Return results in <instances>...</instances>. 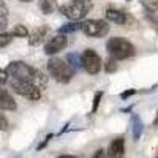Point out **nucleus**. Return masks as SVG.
Wrapping results in <instances>:
<instances>
[{"label":"nucleus","mask_w":158,"mask_h":158,"mask_svg":"<svg viewBox=\"0 0 158 158\" xmlns=\"http://www.w3.org/2000/svg\"><path fill=\"white\" fill-rule=\"evenodd\" d=\"M106 49H108V54L109 57L115 59V60H123V59H130L135 56V46L131 44L128 40L120 38V36H112L108 40L106 43Z\"/></svg>","instance_id":"1"},{"label":"nucleus","mask_w":158,"mask_h":158,"mask_svg":"<svg viewBox=\"0 0 158 158\" xmlns=\"http://www.w3.org/2000/svg\"><path fill=\"white\" fill-rule=\"evenodd\" d=\"M48 71H49V74L54 77L57 82H62V84H68L73 79L74 73H76L67 62L59 59V57H51L49 59V62H48Z\"/></svg>","instance_id":"2"},{"label":"nucleus","mask_w":158,"mask_h":158,"mask_svg":"<svg viewBox=\"0 0 158 158\" xmlns=\"http://www.w3.org/2000/svg\"><path fill=\"white\" fill-rule=\"evenodd\" d=\"M90 10H92V2L90 0H84V2H71V3H67V5H62L59 8V11L62 13V15H65L71 21L84 19L89 15Z\"/></svg>","instance_id":"3"},{"label":"nucleus","mask_w":158,"mask_h":158,"mask_svg":"<svg viewBox=\"0 0 158 158\" xmlns=\"http://www.w3.org/2000/svg\"><path fill=\"white\" fill-rule=\"evenodd\" d=\"M6 73L8 76H11L13 79H19V81H25V82H33V77L36 70L32 68L30 65H27L25 62H11L6 67Z\"/></svg>","instance_id":"4"},{"label":"nucleus","mask_w":158,"mask_h":158,"mask_svg":"<svg viewBox=\"0 0 158 158\" xmlns=\"http://www.w3.org/2000/svg\"><path fill=\"white\" fill-rule=\"evenodd\" d=\"M11 89L16 92L18 95L25 97L32 101H36L41 97V90H40L33 82H25V81H19V79H11Z\"/></svg>","instance_id":"5"},{"label":"nucleus","mask_w":158,"mask_h":158,"mask_svg":"<svg viewBox=\"0 0 158 158\" xmlns=\"http://www.w3.org/2000/svg\"><path fill=\"white\" fill-rule=\"evenodd\" d=\"M81 30L87 35V36H97V38H101V36H106L109 33V25L106 21L103 19H87L82 22L81 25Z\"/></svg>","instance_id":"6"},{"label":"nucleus","mask_w":158,"mask_h":158,"mask_svg":"<svg viewBox=\"0 0 158 158\" xmlns=\"http://www.w3.org/2000/svg\"><path fill=\"white\" fill-rule=\"evenodd\" d=\"M81 60H82V68L89 73V74H98L101 71V57L97 54L94 49H85L81 56Z\"/></svg>","instance_id":"7"},{"label":"nucleus","mask_w":158,"mask_h":158,"mask_svg":"<svg viewBox=\"0 0 158 158\" xmlns=\"http://www.w3.org/2000/svg\"><path fill=\"white\" fill-rule=\"evenodd\" d=\"M67 44H68V38L63 33H59L56 36H52L44 44V54L46 56H54V54H57V52L63 51L65 48H67Z\"/></svg>","instance_id":"8"},{"label":"nucleus","mask_w":158,"mask_h":158,"mask_svg":"<svg viewBox=\"0 0 158 158\" xmlns=\"http://www.w3.org/2000/svg\"><path fill=\"white\" fill-rule=\"evenodd\" d=\"M125 150V139L123 138H115L111 144H109V149H108V158H117L123 155Z\"/></svg>","instance_id":"9"},{"label":"nucleus","mask_w":158,"mask_h":158,"mask_svg":"<svg viewBox=\"0 0 158 158\" xmlns=\"http://www.w3.org/2000/svg\"><path fill=\"white\" fill-rule=\"evenodd\" d=\"M48 27L46 25H41V27H36L30 35H29V44L30 46H38V44H41L44 41V38H46V33H48Z\"/></svg>","instance_id":"10"},{"label":"nucleus","mask_w":158,"mask_h":158,"mask_svg":"<svg viewBox=\"0 0 158 158\" xmlns=\"http://www.w3.org/2000/svg\"><path fill=\"white\" fill-rule=\"evenodd\" d=\"M0 108L3 111H16V108H18L15 98L5 89H2V92H0Z\"/></svg>","instance_id":"11"},{"label":"nucleus","mask_w":158,"mask_h":158,"mask_svg":"<svg viewBox=\"0 0 158 158\" xmlns=\"http://www.w3.org/2000/svg\"><path fill=\"white\" fill-rule=\"evenodd\" d=\"M104 16L109 22H114V24H120L123 25L127 22V15L120 10H115V8H106V13H104Z\"/></svg>","instance_id":"12"},{"label":"nucleus","mask_w":158,"mask_h":158,"mask_svg":"<svg viewBox=\"0 0 158 158\" xmlns=\"http://www.w3.org/2000/svg\"><path fill=\"white\" fill-rule=\"evenodd\" d=\"M81 25H82V22H79V21H71V22H68V24H65V25H62V27L59 29V33H73V32H76V30H81Z\"/></svg>","instance_id":"13"},{"label":"nucleus","mask_w":158,"mask_h":158,"mask_svg":"<svg viewBox=\"0 0 158 158\" xmlns=\"http://www.w3.org/2000/svg\"><path fill=\"white\" fill-rule=\"evenodd\" d=\"M33 84H35L40 90L46 89V85H48V76H46L43 71H38V70H36L35 77H33Z\"/></svg>","instance_id":"14"},{"label":"nucleus","mask_w":158,"mask_h":158,"mask_svg":"<svg viewBox=\"0 0 158 158\" xmlns=\"http://www.w3.org/2000/svg\"><path fill=\"white\" fill-rule=\"evenodd\" d=\"M67 62H68V65L76 71L77 68H81L82 67V60L79 59V56L77 54H74V52H71V54H68L67 56Z\"/></svg>","instance_id":"15"},{"label":"nucleus","mask_w":158,"mask_h":158,"mask_svg":"<svg viewBox=\"0 0 158 158\" xmlns=\"http://www.w3.org/2000/svg\"><path fill=\"white\" fill-rule=\"evenodd\" d=\"M142 133V122L138 115H133V139L138 141Z\"/></svg>","instance_id":"16"},{"label":"nucleus","mask_w":158,"mask_h":158,"mask_svg":"<svg viewBox=\"0 0 158 158\" xmlns=\"http://www.w3.org/2000/svg\"><path fill=\"white\" fill-rule=\"evenodd\" d=\"M38 6H40V10H41V13H44V15H51V13L56 10V5H54L52 0H40Z\"/></svg>","instance_id":"17"},{"label":"nucleus","mask_w":158,"mask_h":158,"mask_svg":"<svg viewBox=\"0 0 158 158\" xmlns=\"http://www.w3.org/2000/svg\"><path fill=\"white\" fill-rule=\"evenodd\" d=\"M103 68L106 73H115L117 68H118V65H117V60L112 59V57H108V60L103 63Z\"/></svg>","instance_id":"18"},{"label":"nucleus","mask_w":158,"mask_h":158,"mask_svg":"<svg viewBox=\"0 0 158 158\" xmlns=\"http://www.w3.org/2000/svg\"><path fill=\"white\" fill-rule=\"evenodd\" d=\"M29 35V30L25 29V25L22 24H18L15 25V29H13V36H19V38H24V36H27Z\"/></svg>","instance_id":"19"},{"label":"nucleus","mask_w":158,"mask_h":158,"mask_svg":"<svg viewBox=\"0 0 158 158\" xmlns=\"http://www.w3.org/2000/svg\"><path fill=\"white\" fill-rule=\"evenodd\" d=\"M11 40H13V33H5V32L0 33V49L8 46L11 43Z\"/></svg>","instance_id":"20"},{"label":"nucleus","mask_w":158,"mask_h":158,"mask_svg":"<svg viewBox=\"0 0 158 158\" xmlns=\"http://www.w3.org/2000/svg\"><path fill=\"white\" fill-rule=\"evenodd\" d=\"M141 3L146 6L147 11H156L158 10V0H141Z\"/></svg>","instance_id":"21"},{"label":"nucleus","mask_w":158,"mask_h":158,"mask_svg":"<svg viewBox=\"0 0 158 158\" xmlns=\"http://www.w3.org/2000/svg\"><path fill=\"white\" fill-rule=\"evenodd\" d=\"M103 98V92H97L95 97H94V103H92V114H95L98 111V106H100V101Z\"/></svg>","instance_id":"22"},{"label":"nucleus","mask_w":158,"mask_h":158,"mask_svg":"<svg viewBox=\"0 0 158 158\" xmlns=\"http://www.w3.org/2000/svg\"><path fill=\"white\" fill-rule=\"evenodd\" d=\"M146 18H147V21L152 24V27H153V29L158 32V19L155 18V11H149Z\"/></svg>","instance_id":"23"},{"label":"nucleus","mask_w":158,"mask_h":158,"mask_svg":"<svg viewBox=\"0 0 158 158\" xmlns=\"http://www.w3.org/2000/svg\"><path fill=\"white\" fill-rule=\"evenodd\" d=\"M135 94H138V90L136 89H130V90H125L123 94H120V98L122 100H128L131 95H135Z\"/></svg>","instance_id":"24"},{"label":"nucleus","mask_w":158,"mask_h":158,"mask_svg":"<svg viewBox=\"0 0 158 158\" xmlns=\"http://www.w3.org/2000/svg\"><path fill=\"white\" fill-rule=\"evenodd\" d=\"M8 130V120L5 118V115L0 112V131H5Z\"/></svg>","instance_id":"25"},{"label":"nucleus","mask_w":158,"mask_h":158,"mask_svg":"<svg viewBox=\"0 0 158 158\" xmlns=\"http://www.w3.org/2000/svg\"><path fill=\"white\" fill-rule=\"evenodd\" d=\"M6 25H8V19H6V16H0V33L5 32Z\"/></svg>","instance_id":"26"},{"label":"nucleus","mask_w":158,"mask_h":158,"mask_svg":"<svg viewBox=\"0 0 158 158\" xmlns=\"http://www.w3.org/2000/svg\"><path fill=\"white\" fill-rule=\"evenodd\" d=\"M0 16H8V6L3 3V0H0Z\"/></svg>","instance_id":"27"},{"label":"nucleus","mask_w":158,"mask_h":158,"mask_svg":"<svg viewBox=\"0 0 158 158\" xmlns=\"http://www.w3.org/2000/svg\"><path fill=\"white\" fill-rule=\"evenodd\" d=\"M8 82V73L6 70H0V84H5Z\"/></svg>","instance_id":"28"},{"label":"nucleus","mask_w":158,"mask_h":158,"mask_svg":"<svg viewBox=\"0 0 158 158\" xmlns=\"http://www.w3.org/2000/svg\"><path fill=\"white\" fill-rule=\"evenodd\" d=\"M94 158H108V153H106V150H103V149H98V150L95 152Z\"/></svg>","instance_id":"29"},{"label":"nucleus","mask_w":158,"mask_h":158,"mask_svg":"<svg viewBox=\"0 0 158 158\" xmlns=\"http://www.w3.org/2000/svg\"><path fill=\"white\" fill-rule=\"evenodd\" d=\"M51 138H52V135H48V136L44 138V141H43L41 144H40V146H38L36 149H38V150H41V149H44V147L48 146V142H49V139H51Z\"/></svg>","instance_id":"30"},{"label":"nucleus","mask_w":158,"mask_h":158,"mask_svg":"<svg viewBox=\"0 0 158 158\" xmlns=\"http://www.w3.org/2000/svg\"><path fill=\"white\" fill-rule=\"evenodd\" d=\"M57 158H77V156H74V155H60Z\"/></svg>","instance_id":"31"},{"label":"nucleus","mask_w":158,"mask_h":158,"mask_svg":"<svg viewBox=\"0 0 158 158\" xmlns=\"http://www.w3.org/2000/svg\"><path fill=\"white\" fill-rule=\"evenodd\" d=\"M153 125H158V114H156V117H155V120H153Z\"/></svg>","instance_id":"32"},{"label":"nucleus","mask_w":158,"mask_h":158,"mask_svg":"<svg viewBox=\"0 0 158 158\" xmlns=\"http://www.w3.org/2000/svg\"><path fill=\"white\" fill-rule=\"evenodd\" d=\"M71 2H84V0H71Z\"/></svg>","instance_id":"33"},{"label":"nucleus","mask_w":158,"mask_h":158,"mask_svg":"<svg viewBox=\"0 0 158 158\" xmlns=\"http://www.w3.org/2000/svg\"><path fill=\"white\" fill-rule=\"evenodd\" d=\"M21 2H32V0H21Z\"/></svg>","instance_id":"34"},{"label":"nucleus","mask_w":158,"mask_h":158,"mask_svg":"<svg viewBox=\"0 0 158 158\" xmlns=\"http://www.w3.org/2000/svg\"><path fill=\"white\" fill-rule=\"evenodd\" d=\"M0 92H2V87H0Z\"/></svg>","instance_id":"35"},{"label":"nucleus","mask_w":158,"mask_h":158,"mask_svg":"<svg viewBox=\"0 0 158 158\" xmlns=\"http://www.w3.org/2000/svg\"><path fill=\"white\" fill-rule=\"evenodd\" d=\"M156 158H158V153H156Z\"/></svg>","instance_id":"36"}]
</instances>
